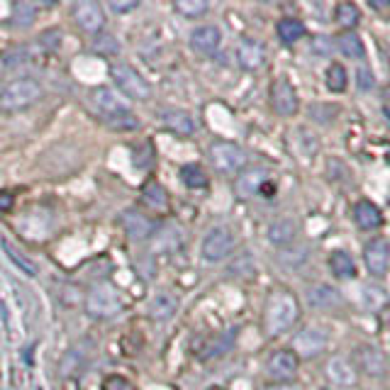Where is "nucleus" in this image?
Instances as JSON below:
<instances>
[{"instance_id": "1", "label": "nucleus", "mask_w": 390, "mask_h": 390, "mask_svg": "<svg viewBox=\"0 0 390 390\" xmlns=\"http://www.w3.org/2000/svg\"><path fill=\"white\" fill-rule=\"evenodd\" d=\"M298 315H300L298 298H295L290 290L278 288L271 293L266 310H263V329H266V334H271V337H281L283 332H288V329L295 325Z\"/></svg>"}, {"instance_id": "2", "label": "nucleus", "mask_w": 390, "mask_h": 390, "mask_svg": "<svg viewBox=\"0 0 390 390\" xmlns=\"http://www.w3.org/2000/svg\"><path fill=\"white\" fill-rule=\"evenodd\" d=\"M93 103L98 105L101 117L105 120L110 127H115V130H134L137 127V117L115 98V93L110 91V88H98V91H93Z\"/></svg>"}, {"instance_id": "3", "label": "nucleus", "mask_w": 390, "mask_h": 390, "mask_svg": "<svg viewBox=\"0 0 390 390\" xmlns=\"http://www.w3.org/2000/svg\"><path fill=\"white\" fill-rule=\"evenodd\" d=\"M42 98V86L35 79H18L10 81L0 91V108L3 110H22Z\"/></svg>"}, {"instance_id": "4", "label": "nucleus", "mask_w": 390, "mask_h": 390, "mask_svg": "<svg viewBox=\"0 0 390 390\" xmlns=\"http://www.w3.org/2000/svg\"><path fill=\"white\" fill-rule=\"evenodd\" d=\"M113 79H115V84L120 86V91H122L127 98H132V101H147V98L151 96L149 84H147L130 64H115Z\"/></svg>"}, {"instance_id": "5", "label": "nucleus", "mask_w": 390, "mask_h": 390, "mask_svg": "<svg viewBox=\"0 0 390 390\" xmlns=\"http://www.w3.org/2000/svg\"><path fill=\"white\" fill-rule=\"evenodd\" d=\"M234 244H237V239H234L232 229H227V227L210 229L205 241H202V259L212 261V263L227 259V256L234 251Z\"/></svg>"}, {"instance_id": "6", "label": "nucleus", "mask_w": 390, "mask_h": 390, "mask_svg": "<svg viewBox=\"0 0 390 390\" xmlns=\"http://www.w3.org/2000/svg\"><path fill=\"white\" fill-rule=\"evenodd\" d=\"M210 161L217 171L234 173L246 164V154L241 147L234 144V142H215V144L210 147Z\"/></svg>"}, {"instance_id": "7", "label": "nucleus", "mask_w": 390, "mask_h": 390, "mask_svg": "<svg viewBox=\"0 0 390 390\" xmlns=\"http://www.w3.org/2000/svg\"><path fill=\"white\" fill-rule=\"evenodd\" d=\"M86 307L93 317H115L120 310H122V300L115 293V288L110 285H98V288L91 290L86 300Z\"/></svg>"}, {"instance_id": "8", "label": "nucleus", "mask_w": 390, "mask_h": 390, "mask_svg": "<svg viewBox=\"0 0 390 390\" xmlns=\"http://www.w3.org/2000/svg\"><path fill=\"white\" fill-rule=\"evenodd\" d=\"M271 105L281 117H293L300 108L298 91L288 79H276L271 84Z\"/></svg>"}, {"instance_id": "9", "label": "nucleus", "mask_w": 390, "mask_h": 390, "mask_svg": "<svg viewBox=\"0 0 390 390\" xmlns=\"http://www.w3.org/2000/svg\"><path fill=\"white\" fill-rule=\"evenodd\" d=\"M327 332L320 327H305L300 334H295L293 351L298 354V359H315L317 354L327 349Z\"/></svg>"}, {"instance_id": "10", "label": "nucleus", "mask_w": 390, "mask_h": 390, "mask_svg": "<svg viewBox=\"0 0 390 390\" xmlns=\"http://www.w3.org/2000/svg\"><path fill=\"white\" fill-rule=\"evenodd\" d=\"M298 366H300V359L293 349H278L276 354L268 359L266 373L271 381L285 383V381H293L295 373H298Z\"/></svg>"}, {"instance_id": "11", "label": "nucleus", "mask_w": 390, "mask_h": 390, "mask_svg": "<svg viewBox=\"0 0 390 390\" xmlns=\"http://www.w3.org/2000/svg\"><path fill=\"white\" fill-rule=\"evenodd\" d=\"M354 359H356V364H359V369L364 371L366 376H373V378L386 376L388 369H390L388 356L383 354L381 349L371 347V344H364V347H356Z\"/></svg>"}, {"instance_id": "12", "label": "nucleus", "mask_w": 390, "mask_h": 390, "mask_svg": "<svg viewBox=\"0 0 390 390\" xmlns=\"http://www.w3.org/2000/svg\"><path fill=\"white\" fill-rule=\"evenodd\" d=\"M364 259H366V266L373 276H383V273L390 268V244L388 239L383 237H376L371 239L369 244L364 246Z\"/></svg>"}, {"instance_id": "13", "label": "nucleus", "mask_w": 390, "mask_h": 390, "mask_svg": "<svg viewBox=\"0 0 390 390\" xmlns=\"http://www.w3.org/2000/svg\"><path fill=\"white\" fill-rule=\"evenodd\" d=\"M307 303L315 307V310L332 312V310H339V307L344 305V300H342V295H339L337 288L325 285V283H317V285H310V288H307Z\"/></svg>"}, {"instance_id": "14", "label": "nucleus", "mask_w": 390, "mask_h": 390, "mask_svg": "<svg viewBox=\"0 0 390 390\" xmlns=\"http://www.w3.org/2000/svg\"><path fill=\"white\" fill-rule=\"evenodd\" d=\"M74 20L79 22L81 30L98 32L103 27V20H105V15H103L101 3H96V0H81V3L74 8Z\"/></svg>"}, {"instance_id": "15", "label": "nucleus", "mask_w": 390, "mask_h": 390, "mask_svg": "<svg viewBox=\"0 0 390 390\" xmlns=\"http://www.w3.org/2000/svg\"><path fill=\"white\" fill-rule=\"evenodd\" d=\"M354 222L359 229L364 232H371V229H378L383 224V212L376 202L371 200H359L354 205Z\"/></svg>"}, {"instance_id": "16", "label": "nucleus", "mask_w": 390, "mask_h": 390, "mask_svg": "<svg viewBox=\"0 0 390 390\" xmlns=\"http://www.w3.org/2000/svg\"><path fill=\"white\" fill-rule=\"evenodd\" d=\"M268 180V171L266 168H246L244 173L237 178V183H234V193H237L239 197H251L256 195L261 190V185Z\"/></svg>"}, {"instance_id": "17", "label": "nucleus", "mask_w": 390, "mask_h": 390, "mask_svg": "<svg viewBox=\"0 0 390 390\" xmlns=\"http://www.w3.org/2000/svg\"><path fill=\"white\" fill-rule=\"evenodd\" d=\"M237 59H239L241 69L256 71L263 62H266V47L256 40H241V44L237 47Z\"/></svg>"}, {"instance_id": "18", "label": "nucleus", "mask_w": 390, "mask_h": 390, "mask_svg": "<svg viewBox=\"0 0 390 390\" xmlns=\"http://www.w3.org/2000/svg\"><path fill=\"white\" fill-rule=\"evenodd\" d=\"M219 42H222V35H219L215 25H202L190 35V44H193L197 54H215L219 49Z\"/></svg>"}, {"instance_id": "19", "label": "nucleus", "mask_w": 390, "mask_h": 390, "mask_svg": "<svg viewBox=\"0 0 390 390\" xmlns=\"http://www.w3.org/2000/svg\"><path fill=\"white\" fill-rule=\"evenodd\" d=\"M327 376H329V381L337 383V386H342V388H349L356 383L354 366H351L347 359H342V356H334V359L327 361Z\"/></svg>"}, {"instance_id": "20", "label": "nucleus", "mask_w": 390, "mask_h": 390, "mask_svg": "<svg viewBox=\"0 0 390 390\" xmlns=\"http://www.w3.org/2000/svg\"><path fill=\"white\" fill-rule=\"evenodd\" d=\"M122 227L132 239H147L154 234V222L147 219L144 215H139L137 210H127L122 215Z\"/></svg>"}, {"instance_id": "21", "label": "nucleus", "mask_w": 390, "mask_h": 390, "mask_svg": "<svg viewBox=\"0 0 390 390\" xmlns=\"http://www.w3.org/2000/svg\"><path fill=\"white\" fill-rule=\"evenodd\" d=\"M161 122L180 137H188V134H193L195 132L193 117H190L185 110H166V113L161 115Z\"/></svg>"}, {"instance_id": "22", "label": "nucleus", "mask_w": 390, "mask_h": 390, "mask_svg": "<svg viewBox=\"0 0 390 390\" xmlns=\"http://www.w3.org/2000/svg\"><path fill=\"white\" fill-rule=\"evenodd\" d=\"M329 268L337 278H354L356 276V263L351 259L349 251L337 249L329 254Z\"/></svg>"}, {"instance_id": "23", "label": "nucleus", "mask_w": 390, "mask_h": 390, "mask_svg": "<svg viewBox=\"0 0 390 390\" xmlns=\"http://www.w3.org/2000/svg\"><path fill=\"white\" fill-rule=\"evenodd\" d=\"M295 234H298V227H295L293 219H278V222H273L271 227H268V239L278 246L290 244V241L295 239Z\"/></svg>"}, {"instance_id": "24", "label": "nucleus", "mask_w": 390, "mask_h": 390, "mask_svg": "<svg viewBox=\"0 0 390 390\" xmlns=\"http://www.w3.org/2000/svg\"><path fill=\"white\" fill-rule=\"evenodd\" d=\"M276 32L285 44H295L298 40H303L305 37V25L300 20H295V18H283L276 25Z\"/></svg>"}, {"instance_id": "25", "label": "nucleus", "mask_w": 390, "mask_h": 390, "mask_svg": "<svg viewBox=\"0 0 390 390\" xmlns=\"http://www.w3.org/2000/svg\"><path fill=\"white\" fill-rule=\"evenodd\" d=\"M339 52L347 59H356V62H361V59L366 57L364 42H361V37H356L354 32H344V35L339 37Z\"/></svg>"}, {"instance_id": "26", "label": "nucleus", "mask_w": 390, "mask_h": 390, "mask_svg": "<svg viewBox=\"0 0 390 390\" xmlns=\"http://www.w3.org/2000/svg\"><path fill=\"white\" fill-rule=\"evenodd\" d=\"M334 20H337V25L344 27V30H354L361 20V10L356 8L354 3H339L337 8H334Z\"/></svg>"}, {"instance_id": "27", "label": "nucleus", "mask_w": 390, "mask_h": 390, "mask_svg": "<svg viewBox=\"0 0 390 390\" xmlns=\"http://www.w3.org/2000/svg\"><path fill=\"white\" fill-rule=\"evenodd\" d=\"M142 200L149 207H154V210H166L168 207V195L159 183H147L142 188Z\"/></svg>"}, {"instance_id": "28", "label": "nucleus", "mask_w": 390, "mask_h": 390, "mask_svg": "<svg viewBox=\"0 0 390 390\" xmlns=\"http://www.w3.org/2000/svg\"><path fill=\"white\" fill-rule=\"evenodd\" d=\"M325 84L332 93H342L347 91V69L342 64H332L327 69V76H325Z\"/></svg>"}, {"instance_id": "29", "label": "nucleus", "mask_w": 390, "mask_h": 390, "mask_svg": "<svg viewBox=\"0 0 390 390\" xmlns=\"http://www.w3.org/2000/svg\"><path fill=\"white\" fill-rule=\"evenodd\" d=\"M180 180H183L188 188H205L207 185V176L197 164H188V166L180 168Z\"/></svg>"}, {"instance_id": "30", "label": "nucleus", "mask_w": 390, "mask_h": 390, "mask_svg": "<svg viewBox=\"0 0 390 390\" xmlns=\"http://www.w3.org/2000/svg\"><path fill=\"white\" fill-rule=\"evenodd\" d=\"M149 312H151L154 320H171L173 312H176V300L171 298V295H159V298H154Z\"/></svg>"}, {"instance_id": "31", "label": "nucleus", "mask_w": 390, "mask_h": 390, "mask_svg": "<svg viewBox=\"0 0 390 390\" xmlns=\"http://www.w3.org/2000/svg\"><path fill=\"white\" fill-rule=\"evenodd\" d=\"M3 251H5V256H8V259L13 261L22 273H25V276H30V278H35V276H37V266H35V263H32L30 259H25V256H20V254H18V249H15L13 244H8V241H3Z\"/></svg>"}, {"instance_id": "32", "label": "nucleus", "mask_w": 390, "mask_h": 390, "mask_svg": "<svg viewBox=\"0 0 390 390\" xmlns=\"http://www.w3.org/2000/svg\"><path fill=\"white\" fill-rule=\"evenodd\" d=\"M364 305L369 307V310H378L381 305H386V288H381V285H366L364 290Z\"/></svg>"}, {"instance_id": "33", "label": "nucleus", "mask_w": 390, "mask_h": 390, "mask_svg": "<svg viewBox=\"0 0 390 390\" xmlns=\"http://www.w3.org/2000/svg\"><path fill=\"white\" fill-rule=\"evenodd\" d=\"M176 10L185 18H200L202 13H207V3L205 0H178Z\"/></svg>"}, {"instance_id": "34", "label": "nucleus", "mask_w": 390, "mask_h": 390, "mask_svg": "<svg viewBox=\"0 0 390 390\" xmlns=\"http://www.w3.org/2000/svg\"><path fill=\"white\" fill-rule=\"evenodd\" d=\"M13 20H15V25L18 27L30 25V22L35 20V8H32L30 3H18L13 8Z\"/></svg>"}, {"instance_id": "35", "label": "nucleus", "mask_w": 390, "mask_h": 390, "mask_svg": "<svg viewBox=\"0 0 390 390\" xmlns=\"http://www.w3.org/2000/svg\"><path fill=\"white\" fill-rule=\"evenodd\" d=\"M93 47H96V52H98V54H117V52H120V44H117V40H115V37H110V35L101 37V40H98L96 44H93Z\"/></svg>"}, {"instance_id": "36", "label": "nucleus", "mask_w": 390, "mask_h": 390, "mask_svg": "<svg viewBox=\"0 0 390 390\" xmlns=\"http://www.w3.org/2000/svg\"><path fill=\"white\" fill-rule=\"evenodd\" d=\"M312 49H315V54H320V57H329V54L334 52V44H332V37H315L312 40Z\"/></svg>"}, {"instance_id": "37", "label": "nucleus", "mask_w": 390, "mask_h": 390, "mask_svg": "<svg viewBox=\"0 0 390 390\" xmlns=\"http://www.w3.org/2000/svg\"><path fill=\"white\" fill-rule=\"evenodd\" d=\"M103 390H137L132 383L127 381V378L122 376H110L105 381V386H103Z\"/></svg>"}, {"instance_id": "38", "label": "nucleus", "mask_w": 390, "mask_h": 390, "mask_svg": "<svg viewBox=\"0 0 390 390\" xmlns=\"http://www.w3.org/2000/svg\"><path fill=\"white\" fill-rule=\"evenodd\" d=\"M356 76H359V81H356V84H359L361 91H369V88L373 86V76H371V71L366 69V66H361Z\"/></svg>"}, {"instance_id": "39", "label": "nucleus", "mask_w": 390, "mask_h": 390, "mask_svg": "<svg viewBox=\"0 0 390 390\" xmlns=\"http://www.w3.org/2000/svg\"><path fill=\"white\" fill-rule=\"evenodd\" d=\"M137 0H130V3H120V0H113V3H110V8L115 10V13H127V10H134L137 8Z\"/></svg>"}, {"instance_id": "40", "label": "nucleus", "mask_w": 390, "mask_h": 390, "mask_svg": "<svg viewBox=\"0 0 390 390\" xmlns=\"http://www.w3.org/2000/svg\"><path fill=\"white\" fill-rule=\"evenodd\" d=\"M10 207H13V195H8V193H0V212L10 210Z\"/></svg>"}, {"instance_id": "41", "label": "nucleus", "mask_w": 390, "mask_h": 390, "mask_svg": "<svg viewBox=\"0 0 390 390\" xmlns=\"http://www.w3.org/2000/svg\"><path fill=\"white\" fill-rule=\"evenodd\" d=\"M37 390H42V388H37Z\"/></svg>"}]
</instances>
